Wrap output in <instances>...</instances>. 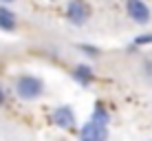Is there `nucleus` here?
<instances>
[{"label":"nucleus","instance_id":"obj_1","mask_svg":"<svg viewBox=\"0 0 152 141\" xmlns=\"http://www.w3.org/2000/svg\"><path fill=\"white\" fill-rule=\"evenodd\" d=\"M44 93V82L35 75H20L15 80V95L24 102H35Z\"/></svg>","mask_w":152,"mask_h":141},{"label":"nucleus","instance_id":"obj_2","mask_svg":"<svg viewBox=\"0 0 152 141\" xmlns=\"http://www.w3.org/2000/svg\"><path fill=\"white\" fill-rule=\"evenodd\" d=\"M126 11H128V15L137 24H148L152 20L150 7L143 2V0H126Z\"/></svg>","mask_w":152,"mask_h":141},{"label":"nucleus","instance_id":"obj_3","mask_svg":"<svg viewBox=\"0 0 152 141\" xmlns=\"http://www.w3.org/2000/svg\"><path fill=\"white\" fill-rule=\"evenodd\" d=\"M51 119H53V123L62 130H73L75 123H77L75 113H73L71 106H57L53 110V115H51Z\"/></svg>","mask_w":152,"mask_h":141},{"label":"nucleus","instance_id":"obj_4","mask_svg":"<svg viewBox=\"0 0 152 141\" xmlns=\"http://www.w3.org/2000/svg\"><path fill=\"white\" fill-rule=\"evenodd\" d=\"M66 20L75 27H80L88 20V7L84 4V0H71L66 4Z\"/></svg>","mask_w":152,"mask_h":141},{"label":"nucleus","instance_id":"obj_5","mask_svg":"<svg viewBox=\"0 0 152 141\" xmlns=\"http://www.w3.org/2000/svg\"><path fill=\"white\" fill-rule=\"evenodd\" d=\"M80 141H108V128L86 121L80 128Z\"/></svg>","mask_w":152,"mask_h":141},{"label":"nucleus","instance_id":"obj_6","mask_svg":"<svg viewBox=\"0 0 152 141\" xmlns=\"http://www.w3.org/2000/svg\"><path fill=\"white\" fill-rule=\"evenodd\" d=\"M73 80H75L80 86L88 88V86L93 84V80H95V75H93V69H91V66H86V64L75 66V71H73Z\"/></svg>","mask_w":152,"mask_h":141},{"label":"nucleus","instance_id":"obj_7","mask_svg":"<svg viewBox=\"0 0 152 141\" xmlns=\"http://www.w3.org/2000/svg\"><path fill=\"white\" fill-rule=\"evenodd\" d=\"M15 27H18L15 13L7 7H0V31H15Z\"/></svg>","mask_w":152,"mask_h":141},{"label":"nucleus","instance_id":"obj_8","mask_svg":"<svg viewBox=\"0 0 152 141\" xmlns=\"http://www.w3.org/2000/svg\"><path fill=\"white\" fill-rule=\"evenodd\" d=\"M91 121H93V123H97V126L108 128V123H110V113H108V108H106V106H102V104H95Z\"/></svg>","mask_w":152,"mask_h":141},{"label":"nucleus","instance_id":"obj_9","mask_svg":"<svg viewBox=\"0 0 152 141\" xmlns=\"http://www.w3.org/2000/svg\"><path fill=\"white\" fill-rule=\"evenodd\" d=\"M134 46H145V44H152V33H141L132 40Z\"/></svg>","mask_w":152,"mask_h":141},{"label":"nucleus","instance_id":"obj_10","mask_svg":"<svg viewBox=\"0 0 152 141\" xmlns=\"http://www.w3.org/2000/svg\"><path fill=\"white\" fill-rule=\"evenodd\" d=\"M80 49H82V51H86V55H91V57L99 55V49H97V46H88V44H82Z\"/></svg>","mask_w":152,"mask_h":141},{"label":"nucleus","instance_id":"obj_11","mask_svg":"<svg viewBox=\"0 0 152 141\" xmlns=\"http://www.w3.org/2000/svg\"><path fill=\"white\" fill-rule=\"evenodd\" d=\"M4 99H7V95H4V88L0 86V106H2V104H4Z\"/></svg>","mask_w":152,"mask_h":141},{"label":"nucleus","instance_id":"obj_12","mask_svg":"<svg viewBox=\"0 0 152 141\" xmlns=\"http://www.w3.org/2000/svg\"><path fill=\"white\" fill-rule=\"evenodd\" d=\"M2 2H13V0H2Z\"/></svg>","mask_w":152,"mask_h":141}]
</instances>
